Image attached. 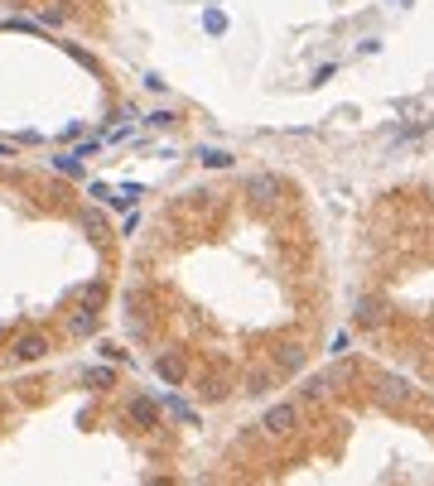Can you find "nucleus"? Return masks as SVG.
<instances>
[{
    "mask_svg": "<svg viewBox=\"0 0 434 486\" xmlns=\"http://www.w3.org/2000/svg\"><path fill=\"white\" fill-rule=\"evenodd\" d=\"M261 429H266V433H275V438L295 433V429H300V404H290V399H275V404L261 414Z\"/></svg>",
    "mask_w": 434,
    "mask_h": 486,
    "instance_id": "obj_1",
    "label": "nucleus"
},
{
    "mask_svg": "<svg viewBox=\"0 0 434 486\" xmlns=\"http://www.w3.org/2000/svg\"><path fill=\"white\" fill-rule=\"evenodd\" d=\"M246 197H251L256 207H270V202L280 197V179H275V174H251V179H246Z\"/></svg>",
    "mask_w": 434,
    "mask_h": 486,
    "instance_id": "obj_2",
    "label": "nucleus"
},
{
    "mask_svg": "<svg viewBox=\"0 0 434 486\" xmlns=\"http://www.w3.org/2000/svg\"><path fill=\"white\" fill-rule=\"evenodd\" d=\"M44 352H49L44 337H19V342H15V357H19V361H34V357H44Z\"/></svg>",
    "mask_w": 434,
    "mask_h": 486,
    "instance_id": "obj_3",
    "label": "nucleus"
},
{
    "mask_svg": "<svg viewBox=\"0 0 434 486\" xmlns=\"http://www.w3.org/2000/svg\"><path fill=\"white\" fill-rule=\"evenodd\" d=\"M280 366H285V371H300V366H304V347H300V342L280 347Z\"/></svg>",
    "mask_w": 434,
    "mask_h": 486,
    "instance_id": "obj_4",
    "label": "nucleus"
},
{
    "mask_svg": "<svg viewBox=\"0 0 434 486\" xmlns=\"http://www.w3.org/2000/svg\"><path fill=\"white\" fill-rule=\"evenodd\" d=\"M381 395H386V399H406V395H410V386H406L401 376H381Z\"/></svg>",
    "mask_w": 434,
    "mask_h": 486,
    "instance_id": "obj_5",
    "label": "nucleus"
},
{
    "mask_svg": "<svg viewBox=\"0 0 434 486\" xmlns=\"http://www.w3.org/2000/svg\"><path fill=\"white\" fill-rule=\"evenodd\" d=\"M198 159H203L208 169H227V164H232V154H227V150H198Z\"/></svg>",
    "mask_w": 434,
    "mask_h": 486,
    "instance_id": "obj_6",
    "label": "nucleus"
},
{
    "mask_svg": "<svg viewBox=\"0 0 434 486\" xmlns=\"http://www.w3.org/2000/svg\"><path fill=\"white\" fill-rule=\"evenodd\" d=\"M159 376H164V381H184V361H179V357H164V361H159Z\"/></svg>",
    "mask_w": 434,
    "mask_h": 486,
    "instance_id": "obj_7",
    "label": "nucleus"
},
{
    "mask_svg": "<svg viewBox=\"0 0 434 486\" xmlns=\"http://www.w3.org/2000/svg\"><path fill=\"white\" fill-rule=\"evenodd\" d=\"M130 419H135V424H155V404H150V399H135V404H130Z\"/></svg>",
    "mask_w": 434,
    "mask_h": 486,
    "instance_id": "obj_8",
    "label": "nucleus"
},
{
    "mask_svg": "<svg viewBox=\"0 0 434 486\" xmlns=\"http://www.w3.org/2000/svg\"><path fill=\"white\" fill-rule=\"evenodd\" d=\"M300 395H304V399H319V395H328V376H309Z\"/></svg>",
    "mask_w": 434,
    "mask_h": 486,
    "instance_id": "obj_9",
    "label": "nucleus"
},
{
    "mask_svg": "<svg viewBox=\"0 0 434 486\" xmlns=\"http://www.w3.org/2000/svg\"><path fill=\"white\" fill-rule=\"evenodd\" d=\"M270 381H275V371H256V376H251V395H266Z\"/></svg>",
    "mask_w": 434,
    "mask_h": 486,
    "instance_id": "obj_10",
    "label": "nucleus"
},
{
    "mask_svg": "<svg viewBox=\"0 0 434 486\" xmlns=\"http://www.w3.org/2000/svg\"><path fill=\"white\" fill-rule=\"evenodd\" d=\"M203 24H208L213 34H222V29H227V15H222V10H208V15H203Z\"/></svg>",
    "mask_w": 434,
    "mask_h": 486,
    "instance_id": "obj_11",
    "label": "nucleus"
},
{
    "mask_svg": "<svg viewBox=\"0 0 434 486\" xmlns=\"http://www.w3.org/2000/svg\"><path fill=\"white\" fill-rule=\"evenodd\" d=\"M87 386H111V371H87Z\"/></svg>",
    "mask_w": 434,
    "mask_h": 486,
    "instance_id": "obj_12",
    "label": "nucleus"
},
{
    "mask_svg": "<svg viewBox=\"0 0 434 486\" xmlns=\"http://www.w3.org/2000/svg\"><path fill=\"white\" fill-rule=\"evenodd\" d=\"M396 5H415V0H396Z\"/></svg>",
    "mask_w": 434,
    "mask_h": 486,
    "instance_id": "obj_13",
    "label": "nucleus"
}]
</instances>
